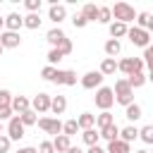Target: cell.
<instances>
[{
	"label": "cell",
	"instance_id": "30bf717a",
	"mask_svg": "<svg viewBox=\"0 0 153 153\" xmlns=\"http://www.w3.org/2000/svg\"><path fill=\"white\" fill-rule=\"evenodd\" d=\"M10 108H12V112L22 115V112L31 110V100H29L26 96H12V103H10Z\"/></svg>",
	"mask_w": 153,
	"mask_h": 153
},
{
	"label": "cell",
	"instance_id": "6f0895ef",
	"mask_svg": "<svg viewBox=\"0 0 153 153\" xmlns=\"http://www.w3.org/2000/svg\"><path fill=\"white\" fill-rule=\"evenodd\" d=\"M151 153H153V151H151Z\"/></svg>",
	"mask_w": 153,
	"mask_h": 153
},
{
	"label": "cell",
	"instance_id": "74e56055",
	"mask_svg": "<svg viewBox=\"0 0 153 153\" xmlns=\"http://www.w3.org/2000/svg\"><path fill=\"white\" fill-rule=\"evenodd\" d=\"M148 19H151V14H148V12H136V26H139V29H146Z\"/></svg>",
	"mask_w": 153,
	"mask_h": 153
},
{
	"label": "cell",
	"instance_id": "9a60e30c",
	"mask_svg": "<svg viewBox=\"0 0 153 153\" xmlns=\"http://www.w3.org/2000/svg\"><path fill=\"white\" fill-rule=\"evenodd\" d=\"M53 146H55V153H67V151L72 148V139L65 136V134H60V136H55Z\"/></svg>",
	"mask_w": 153,
	"mask_h": 153
},
{
	"label": "cell",
	"instance_id": "9f6ffc18",
	"mask_svg": "<svg viewBox=\"0 0 153 153\" xmlns=\"http://www.w3.org/2000/svg\"><path fill=\"white\" fill-rule=\"evenodd\" d=\"M151 41H153V38H151ZM151 48H153V43H151Z\"/></svg>",
	"mask_w": 153,
	"mask_h": 153
},
{
	"label": "cell",
	"instance_id": "c3c4849f",
	"mask_svg": "<svg viewBox=\"0 0 153 153\" xmlns=\"http://www.w3.org/2000/svg\"><path fill=\"white\" fill-rule=\"evenodd\" d=\"M146 31H153V17L148 19V24H146Z\"/></svg>",
	"mask_w": 153,
	"mask_h": 153
},
{
	"label": "cell",
	"instance_id": "f5cc1de1",
	"mask_svg": "<svg viewBox=\"0 0 153 153\" xmlns=\"http://www.w3.org/2000/svg\"><path fill=\"white\" fill-rule=\"evenodd\" d=\"M134 153H148V151H134Z\"/></svg>",
	"mask_w": 153,
	"mask_h": 153
},
{
	"label": "cell",
	"instance_id": "9c48e42d",
	"mask_svg": "<svg viewBox=\"0 0 153 153\" xmlns=\"http://www.w3.org/2000/svg\"><path fill=\"white\" fill-rule=\"evenodd\" d=\"M31 110H33V112H48V110H50V96H48V93H38V96H33V100H31Z\"/></svg>",
	"mask_w": 153,
	"mask_h": 153
},
{
	"label": "cell",
	"instance_id": "4316f807",
	"mask_svg": "<svg viewBox=\"0 0 153 153\" xmlns=\"http://www.w3.org/2000/svg\"><path fill=\"white\" fill-rule=\"evenodd\" d=\"M136 136H139V129H136V127H131V124H129V127H124V129H120V139H122V141H127V143H131Z\"/></svg>",
	"mask_w": 153,
	"mask_h": 153
},
{
	"label": "cell",
	"instance_id": "8992f818",
	"mask_svg": "<svg viewBox=\"0 0 153 153\" xmlns=\"http://www.w3.org/2000/svg\"><path fill=\"white\" fill-rule=\"evenodd\" d=\"M36 124H38L45 134H55V136H60V134H62V122H60L57 117H41Z\"/></svg>",
	"mask_w": 153,
	"mask_h": 153
},
{
	"label": "cell",
	"instance_id": "d590c367",
	"mask_svg": "<svg viewBox=\"0 0 153 153\" xmlns=\"http://www.w3.org/2000/svg\"><path fill=\"white\" fill-rule=\"evenodd\" d=\"M141 60H143V65L148 67V72H153V48H151V45L143 48V57H141Z\"/></svg>",
	"mask_w": 153,
	"mask_h": 153
},
{
	"label": "cell",
	"instance_id": "7402d4cb",
	"mask_svg": "<svg viewBox=\"0 0 153 153\" xmlns=\"http://www.w3.org/2000/svg\"><path fill=\"white\" fill-rule=\"evenodd\" d=\"M79 14H81L86 22H98V7H96V5H84Z\"/></svg>",
	"mask_w": 153,
	"mask_h": 153
},
{
	"label": "cell",
	"instance_id": "ee69618b",
	"mask_svg": "<svg viewBox=\"0 0 153 153\" xmlns=\"http://www.w3.org/2000/svg\"><path fill=\"white\" fill-rule=\"evenodd\" d=\"M12 117H14V112H12L10 105H7V108H0V122H2V120H12Z\"/></svg>",
	"mask_w": 153,
	"mask_h": 153
},
{
	"label": "cell",
	"instance_id": "8fae6325",
	"mask_svg": "<svg viewBox=\"0 0 153 153\" xmlns=\"http://www.w3.org/2000/svg\"><path fill=\"white\" fill-rule=\"evenodd\" d=\"M22 38H19V31H5L0 33V45L2 48H19Z\"/></svg>",
	"mask_w": 153,
	"mask_h": 153
},
{
	"label": "cell",
	"instance_id": "7bdbcfd3",
	"mask_svg": "<svg viewBox=\"0 0 153 153\" xmlns=\"http://www.w3.org/2000/svg\"><path fill=\"white\" fill-rule=\"evenodd\" d=\"M24 5H26L29 12H38V10H41V0H26Z\"/></svg>",
	"mask_w": 153,
	"mask_h": 153
},
{
	"label": "cell",
	"instance_id": "e575fe53",
	"mask_svg": "<svg viewBox=\"0 0 153 153\" xmlns=\"http://www.w3.org/2000/svg\"><path fill=\"white\" fill-rule=\"evenodd\" d=\"M41 76H43V79H48V81H55V76H57V69H55L53 65H45V67L41 69Z\"/></svg>",
	"mask_w": 153,
	"mask_h": 153
},
{
	"label": "cell",
	"instance_id": "d4e9b609",
	"mask_svg": "<svg viewBox=\"0 0 153 153\" xmlns=\"http://www.w3.org/2000/svg\"><path fill=\"white\" fill-rule=\"evenodd\" d=\"M96 124H98V129H105V127H110V124H115V117L105 110V112H100V115H96Z\"/></svg>",
	"mask_w": 153,
	"mask_h": 153
},
{
	"label": "cell",
	"instance_id": "5b68a950",
	"mask_svg": "<svg viewBox=\"0 0 153 153\" xmlns=\"http://www.w3.org/2000/svg\"><path fill=\"white\" fill-rule=\"evenodd\" d=\"M127 36H129V41H131L134 45H139V48H148V45H151V33H148L146 29H139V26H129Z\"/></svg>",
	"mask_w": 153,
	"mask_h": 153
},
{
	"label": "cell",
	"instance_id": "484cf974",
	"mask_svg": "<svg viewBox=\"0 0 153 153\" xmlns=\"http://www.w3.org/2000/svg\"><path fill=\"white\" fill-rule=\"evenodd\" d=\"M100 136H103L105 141H115V139H120V127H117V124H110V127L100 129Z\"/></svg>",
	"mask_w": 153,
	"mask_h": 153
},
{
	"label": "cell",
	"instance_id": "ab89813d",
	"mask_svg": "<svg viewBox=\"0 0 153 153\" xmlns=\"http://www.w3.org/2000/svg\"><path fill=\"white\" fill-rule=\"evenodd\" d=\"M10 103H12V93L2 88V91H0V108H7Z\"/></svg>",
	"mask_w": 153,
	"mask_h": 153
},
{
	"label": "cell",
	"instance_id": "db71d44e",
	"mask_svg": "<svg viewBox=\"0 0 153 153\" xmlns=\"http://www.w3.org/2000/svg\"><path fill=\"white\" fill-rule=\"evenodd\" d=\"M0 136H2V122H0Z\"/></svg>",
	"mask_w": 153,
	"mask_h": 153
},
{
	"label": "cell",
	"instance_id": "ffe728a7",
	"mask_svg": "<svg viewBox=\"0 0 153 153\" xmlns=\"http://www.w3.org/2000/svg\"><path fill=\"white\" fill-rule=\"evenodd\" d=\"M120 50H122L120 41H115V38H108V41H105V55H108V57L115 60V57L120 55Z\"/></svg>",
	"mask_w": 153,
	"mask_h": 153
},
{
	"label": "cell",
	"instance_id": "7a4b0ae2",
	"mask_svg": "<svg viewBox=\"0 0 153 153\" xmlns=\"http://www.w3.org/2000/svg\"><path fill=\"white\" fill-rule=\"evenodd\" d=\"M115 22H122V24H129V22H136V10L129 5V2H117L115 7H110Z\"/></svg>",
	"mask_w": 153,
	"mask_h": 153
},
{
	"label": "cell",
	"instance_id": "277c9868",
	"mask_svg": "<svg viewBox=\"0 0 153 153\" xmlns=\"http://www.w3.org/2000/svg\"><path fill=\"white\" fill-rule=\"evenodd\" d=\"M112 103H115V93H112V88H110V86H100V88L96 91V108H100V110L105 112V110L112 108Z\"/></svg>",
	"mask_w": 153,
	"mask_h": 153
},
{
	"label": "cell",
	"instance_id": "7c38bea8",
	"mask_svg": "<svg viewBox=\"0 0 153 153\" xmlns=\"http://www.w3.org/2000/svg\"><path fill=\"white\" fill-rule=\"evenodd\" d=\"M55 84H65V86H74V84H76V72H72V69H57V76H55Z\"/></svg>",
	"mask_w": 153,
	"mask_h": 153
},
{
	"label": "cell",
	"instance_id": "7dc6e473",
	"mask_svg": "<svg viewBox=\"0 0 153 153\" xmlns=\"http://www.w3.org/2000/svg\"><path fill=\"white\" fill-rule=\"evenodd\" d=\"M88 153H105V148H100V146H91Z\"/></svg>",
	"mask_w": 153,
	"mask_h": 153
},
{
	"label": "cell",
	"instance_id": "83f0119b",
	"mask_svg": "<svg viewBox=\"0 0 153 153\" xmlns=\"http://www.w3.org/2000/svg\"><path fill=\"white\" fill-rule=\"evenodd\" d=\"M124 117H127V120H131V122H136V120L141 117V105H136V103L127 105V108H124Z\"/></svg>",
	"mask_w": 153,
	"mask_h": 153
},
{
	"label": "cell",
	"instance_id": "2e32d148",
	"mask_svg": "<svg viewBox=\"0 0 153 153\" xmlns=\"http://www.w3.org/2000/svg\"><path fill=\"white\" fill-rule=\"evenodd\" d=\"M105 153H129V143L122 141V139H115V141H108V148Z\"/></svg>",
	"mask_w": 153,
	"mask_h": 153
},
{
	"label": "cell",
	"instance_id": "60d3db41",
	"mask_svg": "<svg viewBox=\"0 0 153 153\" xmlns=\"http://www.w3.org/2000/svg\"><path fill=\"white\" fill-rule=\"evenodd\" d=\"M10 146H12V141H10V136H0V153H10Z\"/></svg>",
	"mask_w": 153,
	"mask_h": 153
},
{
	"label": "cell",
	"instance_id": "1f68e13d",
	"mask_svg": "<svg viewBox=\"0 0 153 153\" xmlns=\"http://www.w3.org/2000/svg\"><path fill=\"white\" fill-rule=\"evenodd\" d=\"M76 129H79L76 120H67V122L62 124V134H65V136H69V139H72V136L76 134Z\"/></svg>",
	"mask_w": 153,
	"mask_h": 153
},
{
	"label": "cell",
	"instance_id": "836d02e7",
	"mask_svg": "<svg viewBox=\"0 0 153 153\" xmlns=\"http://www.w3.org/2000/svg\"><path fill=\"white\" fill-rule=\"evenodd\" d=\"M139 136H141V141L153 146V124H146L143 129H139Z\"/></svg>",
	"mask_w": 153,
	"mask_h": 153
},
{
	"label": "cell",
	"instance_id": "3957f363",
	"mask_svg": "<svg viewBox=\"0 0 153 153\" xmlns=\"http://www.w3.org/2000/svg\"><path fill=\"white\" fill-rule=\"evenodd\" d=\"M117 69L124 72L127 76L139 74V72H143V60H141V57H124V60L117 62Z\"/></svg>",
	"mask_w": 153,
	"mask_h": 153
},
{
	"label": "cell",
	"instance_id": "d6986e66",
	"mask_svg": "<svg viewBox=\"0 0 153 153\" xmlns=\"http://www.w3.org/2000/svg\"><path fill=\"white\" fill-rule=\"evenodd\" d=\"M127 31H129V26L122 24V22H112V24H110V36H112L115 41L122 38V36H127Z\"/></svg>",
	"mask_w": 153,
	"mask_h": 153
},
{
	"label": "cell",
	"instance_id": "bcb514c9",
	"mask_svg": "<svg viewBox=\"0 0 153 153\" xmlns=\"http://www.w3.org/2000/svg\"><path fill=\"white\" fill-rule=\"evenodd\" d=\"M17 153H38V148H31V146H26V148H19Z\"/></svg>",
	"mask_w": 153,
	"mask_h": 153
},
{
	"label": "cell",
	"instance_id": "f1b7e54d",
	"mask_svg": "<svg viewBox=\"0 0 153 153\" xmlns=\"http://www.w3.org/2000/svg\"><path fill=\"white\" fill-rule=\"evenodd\" d=\"M24 26H26V29H38V26H41V17H38L36 12H29V14L24 17Z\"/></svg>",
	"mask_w": 153,
	"mask_h": 153
},
{
	"label": "cell",
	"instance_id": "11a10c76",
	"mask_svg": "<svg viewBox=\"0 0 153 153\" xmlns=\"http://www.w3.org/2000/svg\"><path fill=\"white\" fill-rule=\"evenodd\" d=\"M2 50H5V48H2V45H0V55H2Z\"/></svg>",
	"mask_w": 153,
	"mask_h": 153
},
{
	"label": "cell",
	"instance_id": "f35d334b",
	"mask_svg": "<svg viewBox=\"0 0 153 153\" xmlns=\"http://www.w3.org/2000/svg\"><path fill=\"white\" fill-rule=\"evenodd\" d=\"M60 60H62L60 50H57V48H50V53H48V65H55V62H60Z\"/></svg>",
	"mask_w": 153,
	"mask_h": 153
},
{
	"label": "cell",
	"instance_id": "cb8c5ba5",
	"mask_svg": "<svg viewBox=\"0 0 153 153\" xmlns=\"http://www.w3.org/2000/svg\"><path fill=\"white\" fill-rule=\"evenodd\" d=\"M81 139H84V143H86V146L91 148V146H98V139H100V134H98L96 129H84Z\"/></svg>",
	"mask_w": 153,
	"mask_h": 153
},
{
	"label": "cell",
	"instance_id": "6da1fadb",
	"mask_svg": "<svg viewBox=\"0 0 153 153\" xmlns=\"http://www.w3.org/2000/svg\"><path fill=\"white\" fill-rule=\"evenodd\" d=\"M112 93H115V100H117L120 105H124V108L134 103V88L129 86V81H127V79H117V81H115Z\"/></svg>",
	"mask_w": 153,
	"mask_h": 153
},
{
	"label": "cell",
	"instance_id": "e0dca14e",
	"mask_svg": "<svg viewBox=\"0 0 153 153\" xmlns=\"http://www.w3.org/2000/svg\"><path fill=\"white\" fill-rule=\"evenodd\" d=\"M48 17H50L55 24H60V22L67 17V10H65L62 5H50V10H48Z\"/></svg>",
	"mask_w": 153,
	"mask_h": 153
},
{
	"label": "cell",
	"instance_id": "603a6c76",
	"mask_svg": "<svg viewBox=\"0 0 153 153\" xmlns=\"http://www.w3.org/2000/svg\"><path fill=\"white\" fill-rule=\"evenodd\" d=\"M76 124H79V129H93V124H96V115H91V112H84V115H79Z\"/></svg>",
	"mask_w": 153,
	"mask_h": 153
},
{
	"label": "cell",
	"instance_id": "5bb4252c",
	"mask_svg": "<svg viewBox=\"0 0 153 153\" xmlns=\"http://www.w3.org/2000/svg\"><path fill=\"white\" fill-rule=\"evenodd\" d=\"M67 110V98L65 96H53L50 98V112L53 115H62Z\"/></svg>",
	"mask_w": 153,
	"mask_h": 153
},
{
	"label": "cell",
	"instance_id": "52a82bcc",
	"mask_svg": "<svg viewBox=\"0 0 153 153\" xmlns=\"http://www.w3.org/2000/svg\"><path fill=\"white\" fill-rule=\"evenodd\" d=\"M7 136H10V141H17V139L24 136V124H22L19 115H14V117L7 122Z\"/></svg>",
	"mask_w": 153,
	"mask_h": 153
},
{
	"label": "cell",
	"instance_id": "681fc988",
	"mask_svg": "<svg viewBox=\"0 0 153 153\" xmlns=\"http://www.w3.org/2000/svg\"><path fill=\"white\" fill-rule=\"evenodd\" d=\"M67 153H84V151H81V148H76V146H72V148H69Z\"/></svg>",
	"mask_w": 153,
	"mask_h": 153
},
{
	"label": "cell",
	"instance_id": "f6af8a7d",
	"mask_svg": "<svg viewBox=\"0 0 153 153\" xmlns=\"http://www.w3.org/2000/svg\"><path fill=\"white\" fill-rule=\"evenodd\" d=\"M72 24H74V26H76V29H84V26H86V24H88V22H86V19H84V17H81V14H74V19H72Z\"/></svg>",
	"mask_w": 153,
	"mask_h": 153
},
{
	"label": "cell",
	"instance_id": "8d00e7d4",
	"mask_svg": "<svg viewBox=\"0 0 153 153\" xmlns=\"http://www.w3.org/2000/svg\"><path fill=\"white\" fill-rule=\"evenodd\" d=\"M57 50H60V55L65 57V55H69V53L74 50V45H72V41H69V38H65V41H62V43L57 45Z\"/></svg>",
	"mask_w": 153,
	"mask_h": 153
},
{
	"label": "cell",
	"instance_id": "44dd1931",
	"mask_svg": "<svg viewBox=\"0 0 153 153\" xmlns=\"http://www.w3.org/2000/svg\"><path fill=\"white\" fill-rule=\"evenodd\" d=\"M103 76H110V74H115L117 72V62L112 60V57H105L103 62H100V69H98Z\"/></svg>",
	"mask_w": 153,
	"mask_h": 153
},
{
	"label": "cell",
	"instance_id": "ba28073f",
	"mask_svg": "<svg viewBox=\"0 0 153 153\" xmlns=\"http://www.w3.org/2000/svg\"><path fill=\"white\" fill-rule=\"evenodd\" d=\"M100 84H103V74L100 72H86L81 76V86L84 88H100Z\"/></svg>",
	"mask_w": 153,
	"mask_h": 153
},
{
	"label": "cell",
	"instance_id": "f546056e",
	"mask_svg": "<svg viewBox=\"0 0 153 153\" xmlns=\"http://www.w3.org/2000/svg\"><path fill=\"white\" fill-rule=\"evenodd\" d=\"M127 81H129V86H131V88H139V86H143V84H146V74H143V72L131 74V76H127Z\"/></svg>",
	"mask_w": 153,
	"mask_h": 153
},
{
	"label": "cell",
	"instance_id": "4dcf8cb0",
	"mask_svg": "<svg viewBox=\"0 0 153 153\" xmlns=\"http://www.w3.org/2000/svg\"><path fill=\"white\" fill-rule=\"evenodd\" d=\"M19 120H22V124H24V127H31V124H36V122H38V117H36V112H33V110L22 112V115H19Z\"/></svg>",
	"mask_w": 153,
	"mask_h": 153
},
{
	"label": "cell",
	"instance_id": "ac0fdd59",
	"mask_svg": "<svg viewBox=\"0 0 153 153\" xmlns=\"http://www.w3.org/2000/svg\"><path fill=\"white\" fill-rule=\"evenodd\" d=\"M45 38H48V43H50L53 48H57V45H60V43H62L67 36H65V31H62V29H50Z\"/></svg>",
	"mask_w": 153,
	"mask_h": 153
},
{
	"label": "cell",
	"instance_id": "d6a6232c",
	"mask_svg": "<svg viewBox=\"0 0 153 153\" xmlns=\"http://www.w3.org/2000/svg\"><path fill=\"white\" fill-rule=\"evenodd\" d=\"M98 22H100V24H112V12H110V7H98Z\"/></svg>",
	"mask_w": 153,
	"mask_h": 153
},
{
	"label": "cell",
	"instance_id": "f907efd6",
	"mask_svg": "<svg viewBox=\"0 0 153 153\" xmlns=\"http://www.w3.org/2000/svg\"><path fill=\"white\" fill-rule=\"evenodd\" d=\"M146 81H153V72H148V76H146Z\"/></svg>",
	"mask_w": 153,
	"mask_h": 153
},
{
	"label": "cell",
	"instance_id": "b9f144b4",
	"mask_svg": "<svg viewBox=\"0 0 153 153\" xmlns=\"http://www.w3.org/2000/svg\"><path fill=\"white\" fill-rule=\"evenodd\" d=\"M38 153H55V146H53V141H43V143L38 146Z\"/></svg>",
	"mask_w": 153,
	"mask_h": 153
},
{
	"label": "cell",
	"instance_id": "816d5d0a",
	"mask_svg": "<svg viewBox=\"0 0 153 153\" xmlns=\"http://www.w3.org/2000/svg\"><path fill=\"white\" fill-rule=\"evenodd\" d=\"M2 26H5V19H2V17H0V29H2Z\"/></svg>",
	"mask_w": 153,
	"mask_h": 153
},
{
	"label": "cell",
	"instance_id": "4fadbf2b",
	"mask_svg": "<svg viewBox=\"0 0 153 153\" xmlns=\"http://www.w3.org/2000/svg\"><path fill=\"white\" fill-rule=\"evenodd\" d=\"M5 26H7V31H19L24 26V17H19L17 12H12V14L5 17Z\"/></svg>",
	"mask_w": 153,
	"mask_h": 153
}]
</instances>
